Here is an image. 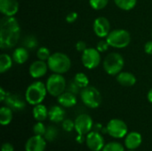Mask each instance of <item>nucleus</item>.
Returning a JSON list of instances; mask_svg holds the SVG:
<instances>
[{
  "label": "nucleus",
  "instance_id": "obj_1",
  "mask_svg": "<svg viewBox=\"0 0 152 151\" xmlns=\"http://www.w3.org/2000/svg\"><path fill=\"white\" fill-rule=\"evenodd\" d=\"M20 36V28L18 20L12 17L4 16L0 22V47L11 49L17 44Z\"/></svg>",
  "mask_w": 152,
  "mask_h": 151
},
{
  "label": "nucleus",
  "instance_id": "obj_2",
  "mask_svg": "<svg viewBox=\"0 0 152 151\" xmlns=\"http://www.w3.org/2000/svg\"><path fill=\"white\" fill-rule=\"evenodd\" d=\"M46 85L41 81H36L29 85L25 92V100L30 105H37L42 103L47 94Z\"/></svg>",
  "mask_w": 152,
  "mask_h": 151
},
{
  "label": "nucleus",
  "instance_id": "obj_3",
  "mask_svg": "<svg viewBox=\"0 0 152 151\" xmlns=\"http://www.w3.org/2000/svg\"><path fill=\"white\" fill-rule=\"evenodd\" d=\"M46 62L49 69L56 74H65L71 68V61L69 57L63 53H54L51 54Z\"/></svg>",
  "mask_w": 152,
  "mask_h": 151
},
{
  "label": "nucleus",
  "instance_id": "obj_4",
  "mask_svg": "<svg viewBox=\"0 0 152 151\" xmlns=\"http://www.w3.org/2000/svg\"><path fill=\"white\" fill-rule=\"evenodd\" d=\"M125 65L123 56L118 53H109L103 61V69L110 76H117L119 74Z\"/></svg>",
  "mask_w": 152,
  "mask_h": 151
},
{
  "label": "nucleus",
  "instance_id": "obj_5",
  "mask_svg": "<svg viewBox=\"0 0 152 151\" xmlns=\"http://www.w3.org/2000/svg\"><path fill=\"white\" fill-rule=\"evenodd\" d=\"M106 40L110 47L121 49L129 45L131 42V35L126 29L118 28L110 31L106 37Z\"/></svg>",
  "mask_w": 152,
  "mask_h": 151
},
{
  "label": "nucleus",
  "instance_id": "obj_6",
  "mask_svg": "<svg viewBox=\"0 0 152 151\" xmlns=\"http://www.w3.org/2000/svg\"><path fill=\"white\" fill-rule=\"evenodd\" d=\"M45 85L48 93L53 97L60 96L61 93H64V91L67 88L66 80L61 74H52L47 78Z\"/></svg>",
  "mask_w": 152,
  "mask_h": 151
},
{
  "label": "nucleus",
  "instance_id": "obj_7",
  "mask_svg": "<svg viewBox=\"0 0 152 151\" xmlns=\"http://www.w3.org/2000/svg\"><path fill=\"white\" fill-rule=\"evenodd\" d=\"M80 98L82 102L90 109H96L102 103L101 93L94 86L88 85L83 88L80 92Z\"/></svg>",
  "mask_w": 152,
  "mask_h": 151
},
{
  "label": "nucleus",
  "instance_id": "obj_8",
  "mask_svg": "<svg viewBox=\"0 0 152 151\" xmlns=\"http://www.w3.org/2000/svg\"><path fill=\"white\" fill-rule=\"evenodd\" d=\"M106 127L109 135L115 139L124 138L128 133V127L126 124L118 118H113L110 120Z\"/></svg>",
  "mask_w": 152,
  "mask_h": 151
},
{
  "label": "nucleus",
  "instance_id": "obj_9",
  "mask_svg": "<svg viewBox=\"0 0 152 151\" xmlns=\"http://www.w3.org/2000/svg\"><path fill=\"white\" fill-rule=\"evenodd\" d=\"M82 63L85 68L94 69L101 62V53L96 48H86L82 53Z\"/></svg>",
  "mask_w": 152,
  "mask_h": 151
},
{
  "label": "nucleus",
  "instance_id": "obj_10",
  "mask_svg": "<svg viewBox=\"0 0 152 151\" xmlns=\"http://www.w3.org/2000/svg\"><path fill=\"white\" fill-rule=\"evenodd\" d=\"M75 122V130L77 134L86 135L89 133L94 126V122L92 117L87 114H81L79 115Z\"/></svg>",
  "mask_w": 152,
  "mask_h": 151
},
{
  "label": "nucleus",
  "instance_id": "obj_11",
  "mask_svg": "<svg viewBox=\"0 0 152 151\" xmlns=\"http://www.w3.org/2000/svg\"><path fill=\"white\" fill-rule=\"evenodd\" d=\"M86 144L87 148L92 151L102 150L104 144V139L98 132H90L86 134Z\"/></svg>",
  "mask_w": 152,
  "mask_h": 151
},
{
  "label": "nucleus",
  "instance_id": "obj_12",
  "mask_svg": "<svg viewBox=\"0 0 152 151\" xmlns=\"http://www.w3.org/2000/svg\"><path fill=\"white\" fill-rule=\"evenodd\" d=\"M93 28L97 36L104 38L107 37L110 32V24L107 18L98 17L94 21Z\"/></svg>",
  "mask_w": 152,
  "mask_h": 151
},
{
  "label": "nucleus",
  "instance_id": "obj_13",
  "mask_svg": "<svg viewBox=\"0 0 152 151\" xmlns=\"http://www.w3.org/2000/svg\"><path fill=\"white\" fill-rule=\"evenodd\" d=\"M48 69L49 68H48L47 62H45V61L37 60L31 63L28 69V72H29V75L33 78L37 79V78L43 77L47 73Z\"/></svg>",
  "mask_w": 152,
  "mask_h": 151
},
{
  "label": "nucleus",
  "instance_id": "obj_14",
  "mask_svg": "<svg viewBox=\"0 0 152 151\" xmlns=\"http://www.w3.org/2000/svg\"><path fill=\"white\" fill-rule=\"evenodd\" d=\"M5 105L12 109L13 111H20L23 110L26 107V102L18 94L14 93H8L5 100L4 101Z\"/></svg>",
  "mask_w": 152,
  "mask_h": 151
},
{
  "label": "nucleus",
  "instance_id": "obj_15",
  "mask_svg": "<svg viewBox=\"0 0 152 151\" xmlns=\"http://www.w3.org/2000/svg\"><path fill=\"white\" fill-rule=\"evenodd\" d=\"M46 147V140L43 136L34 135L30 137L26 144L25 151H45Z\"/></svg>",
  "mask_w": 152,
  "mask_h": 151
},
{
  "label": "nucleus",
  "instance_id": "obj_16",
  "mask_svg": "<svg viewBox=\"0 0 152 151\" xmlns=\"http://www.w3.org/2000/svg\"><path fill=\"white\" fill-rule=\"evenodd\" d=\"M19 11L17 0H0V12L7 17L14 16Z\"/></svg>",
  "mask_w": 152,
  "mask_h": 151
},
{
  "label": "nucleus",
  "instance_id": "obj_17",
  "mask_svg": "<svg viewBox=\"0 0 152 151\" xmlns=\"http://www.w3.org/2000/svg\"><path fill=\"white\" fill-rule=\"evenodd\" d=\"M142 142V135L137 132H131L126 134L125 139V145L129 150H135Z\"/></svg>",
  "mask_w": 152,
  "mask_h": 151
},
{
  "label": "nucleus",
  "instance_id": "obj_18",
  "mask_svg": "<svg viewBox=\"0 0 152 151\" xmlns=\"http://www.w3.org/2000/svg\"><path fill=\"white\" fill-rule=\"evenodd\" d=\"M58 98V102L61 106H62L63 108H71L74 107L77 104V96L76 94L69 93V92H64L63 93H61L60 96L57 97Z\"/></svg>",
  "mask_w": 152,
  "mask_h": 151
},
{
  "label": "nucleus",
  "instance_id": "obj_19",
  "mask_svg": "<svg viewBox=\"0 0 152 151\" xmlns=\"http://www.w3.org/2000/svg\"><path fill=\"white\" fill-rule=\"evenodd\" d=\"M117 81L119 85H121L123 86L130 87V86H133L135 85L136 77L131 72H127V71L122 72L121 71L119 74L117 75Z\"/></svg>",
  "mask_w": 152,
  "mask_h": 151
},
{
  "label": "nucleus",
  "instance_id": "obj_20",
  "mask_svg": "<svg viewBox=\"0 0 152 151\" xmlns=\"http://www.w3.org/2000/svg\"><path fill=\"white\" fill-rule=\"evenodd\" d=\"M65 117V110L62 109V106H53L49 109L48 118L53 123H60L64 120Z\"/></svg>",
  "mask_w": 152,
  "mask_h": 151
},
{
  "label": "nucleus",
  "instance_id": "obj_21",
  "mask_svg": "<svg viewBox=\"0 0 152 151\" xmlns=\"http://www.w3.org/2000/svg\"><path fill=\"white\" fill-rule=\"evenodd\" d=\"M29 53H28V50L22 46V47H18L14 50V52L12 53V60L15 63L17 64H23L25 63L28 59Z\"/></svg>",
  "mask_w": 152,
  "mask_h": 151
},
{
  "label": "nucleus",
  "instance_id": "obj_22",
  "mask_svg": "<svg viewBox=\"0 0 152 151\" xmlns=\"http://www.w3.org/2000/svg\"><path fill=\"white\" fill-rule=\"evenodd\" d=\"M48 113L49 110L47 109V108L41 103L35 105L32 111L33 117L38 122H43L44 120H45L48 117Z\"/></svg>",
  "mask_w": 152,
  "mask_h": 151
},
{
  "label": "nucleus",
  "instance_id": "obj_23",
  "mask_svg": "<svg viewBox=\"0 0 152 151\" xmlns=\"http://www.w3.org/2000/svg\"><path fill=\"white\" fill-rule=\"evenodd\" d=\"M12 109L7 106H4L0 109V124L2 125H9L12 120Z\"/></svg>",
  "mask_w": 152,
  "mask_h": 151
},
{
  "label": "nucleus",
  "instance_id": "obj_24",
  "mask_svg": "<svg viewBox=\"0 0 152 151\" xmlns=\"http://www.w3.org/2000/svg\"><path fill=\"white\" fill-rule=\"evenodd\" d=\"M12 57L6 53H2L0 55V73L4 74L8 71L12 66Z\"/></svg>",
  "mask_w": 152,
  "mask_h": 151
},
{
  "label": "nucleus",
  "instance_id": "obj_25",
  "mask_svg": "<svg viewBox=\"0 0 152 151\" xmlns=\"http://www.w3.org/2000/svg\"><path fill=\"white\" fill-rule=\"evenodd\" d=\"M116 5L124 11H130L136 5L137 0H114Z\"/></svg>",
  "mask_w": 152,
  "mask_h": 151
},
{
  "label": "nucleus",
  "instance_id": "obj_26",
  "mask_svg": "<svg viewBox=\"0 0 152 151\" xmlns=\"http://www.w3.org/2000/svg\"><path fill=\"white\" fill-rule=\"evenodd\" d=\"M74 82L81 88H86L89 85V79H88V77L85 74V73H82V72H79V73H77L74 77Z\"/></svg>",
  "mask_w": 152,
  "mask_h": 151
},
{
  "label": "nucleus",
  "instance_id": "obj_27",
  "mask_svg": "<svg viewBox=\"0 0 152 151\" xmlns=\"http://www.w3.org/2000/svg\"><path fill=\"white\" fill-rule=\"evenodd\" d=\"M23 45L28 50H33L37 47L38 41L35 36L28 35V36H26V37L23 39Z\"/></svg>",
  "mask_w": 152,
  "mask_h": 151
},
{
  "label": "nucleus",
  "instance_id": "obj_28",
  "mask_svg": "<svg viewBox=\"0 0 152 151\" xmlns=\"http://www.w3.org/2000/svg\"><path fill=\"white\" fill-rule=\"evenodd\" d=\"M57 136H58V129L55 126L49 125L48 127H46V131L44 137L47 142H53L57 138Z\"/></svg>",
  "mask_w": 152,
  "mask_h": 151
},
{
  "label": "nucleus",
  "instance_id": "obj_29",
  "mask_svg": "<svg viewBox=\"0 0 152 151\" xmlns=\"http://www.w3.org/2000/svg\"><path fill=\"white\" fill-rule=\"evenodd\" d=\"M50 56H51V53L47 47L42 46V47L38 48L37 51V57L38 58V60L47 61L48 59L50 58Z\"/></svg>",
  "mask_w": 152,
  "mask_h": 151
},
{
  "label": "nucleus",
  "instance_id": "obj_30",
  "mask_svg": "<svg viewBox=\"0 0 152 151\" xmlns=\"http://www.w3.org/2000/svg\"><path fill=\"white\" fill-rule=\"evenodd\" d=\"M102 151H125V149L121 143L117 142H111L107 143L103 147Z\"/></svg>",
  "mask_w": 152,
  "mask_h": 151
},
{
  "label": "nucleus",
  "instance_id": "obj_31",
  "mask_svg": "<svg viewBox=\"0 0 152 151\" xmlns=\"http://www.w3.org/2000/svg\"><path fill=\"white\" fill-rule=\"evenodd\" d=\"M109 0H89L90 6L94 10H102L107 6Z\"/></svg>",
  "mask_w": 152,
  "mask_h": 151
},
{
  "label": "nucleus",
  "instance_id": "obj_32",
  "mask_svg": "<svg viewBox=\"0 0 152 151\" xmlns=\"http://www.w3.org/2000/svg\"><path fill=\"white\" fill-rule=\"evenodd\" d=\"M46 131V127L42 122H38L33 126V133L35 135H39V136H44Z\"/></svg>",
  "mask_w": 152,
  "mask_h": 151
},
{
  "label": "nucleus",
  "instance_id": "obj_33",
  "mask_svg": "<svg viewBox=\"0 0 152 151\" xmlns=\"http://www.w3.org/2000/svg\"><path fill=\"white\" fill-rule=\"evenodd\" d=\"M62 128L64 131L69 133L73 129H75V122H73L70 119H64L62 121Z\"/></svg>",
  "mask_w": 152,
  "mask_h": 151
},
{
  "label": "nucleus",
  "instance_id": "obj_34",
  "mask_svg": "<svg viewBox=\"0 0 152 151\" xmlns=\"http://www.w3.org/2000/svg\"><path fill=\"white\" fill-rule=\"evenodd\" d=\"M67 90H68V92L72 93H74L76 95L81 92L80 91V87L74 82V80L72 82H69V85H67Z\"/></svg>",
  "mask_w": 152,
  "mask_h": 151
},
{
  "label": "nucleus",
  "instance_id": "obj_35",
  "mask_svg": "<svg viewBox=\"0 0 152 151\" xmlns=\"http://www.w3.org/2000/svg\"><path fill=\"white\" fill-rule=\"evenodd\" d=\"M109 47H110V44L107 42V40H102V41L98 42L97 46H96V49L100 53H104V52H106L109 49Z\"/></svg>",
  "mask_w": 152,
  "mask_h": 151
},
{
  "label": "nucleus",
  "instance_id": "obj_36",
  "mask_svg": "<svg viewBox=\"0 0 152 151\" xmlns=\"http://www.w3.org/2000/svg\"><path fill=\"white\" fill-rule=\"evenodd\" d=\"M78 18V14L76 12H69L66 16V21L68 23H74Z\"/></svg>",
  "mask_w": 152,
  "mask_h": 151
},
{
  "label": "nucleus",
  "instance_id": "obj_37",
  "mask_svg": "<svg viewBox=\"0 0 152 151\" xmlns=\"http://www.w3.org/2000/svg\"><path fill=\"white\" fill-rule=\"evenodd\" d=\"M86 48H87V45H86V43L85 41H78V42H77V44H76V50L77 52L83 53Z\"/></svg>",
  "mask_w": 152,
  "mask_h": 151
},
{
  "label": "nucleus",
  "instance_id": "obj_38",
  "mask_svg": "<svg viewBox=\"0 0 152 151\" xmlns=\"http://www.w3.org/2000/svg\"><path fill=\"white\" fill-rule=\"evenodd\" d=\"M1 151H14V148H13V146L11 143L5 142V143H4L2 145Z\"/></svg>",
  "mask_w": 152,
  "mask_h": 151
},
{
  "label": "nucleus",
  "instance_id": "obj_39",
  "mask_svg": "<svg viewBox=\"0 0 152 151\" xmlns=\"http://www.w3.org/2000/svg\"><path fill=\"white\" fill-rule=\"evenodd\" d=\"M144 50H145V53H146L147 54L152 55V40L151 41H148V42L145 44Z\"/></svg>",
  "mask_w": 152,
  "mask_h": 151
},
{
  "label": "nucleus",
  "instance_id": "obj_40",
  "mask_svg": "<svg viewBox=\"0 0 152 151\" xmlns=\"http://www.w3.org/2000/svg\"><path fill=\"white\" fill-rule=\"evenodd\" d=\"M7 94H8V93L5 92L4 89L3 87H1V88H0V101H3V102H4V101L5 100Z\"/></svg>",
  "mask_w": 152,
  "mask_h": 151
},
{
  "label": "nucleus",
  "instance_id": "obj_41",
  "mask_svg": "<svg viewBox=\"0 0 152 151\" xmlns=\"http://www.w3.org/2000/svg\"><path fill=\"white\" fill-rule=\"evenodd\" d=\"M77 142L78 143H83L84 142H86V139H85V135H81V134H78V136L76 138Z\"/></svg>",
  "mask_w": 152,
  "mask_h": 151
},
{
  "label": "nucleus",
  "instance_id": "obj_42",
  "mask_svg": "<svg viewBox=\"0 0 152 151\" xmlns=\"http://www.w3.org/2000/svg\"><path fill=\"white\" fill-rule=\"evenodd\" d=\"M147 99H148V101L152 103V88L148 92V94H147Z\"/></svg>",
  "mask_w": 152,
  "mask_h": 151
},
{
  "label": "nucleus",
  "instance_id": "obj_43",
  "mask_svg": "<svg viewBox=\"0 0 152 151\" xmlns=\"http://www.w3.org/2000/svg\"><path fill=\"white\" fill-rule=\"evenodd\" d=\"M129 151H136V150H129Z\"/></svg>",
  "mask_w": 152,
  "mask_h": 151
}]
</instances>
